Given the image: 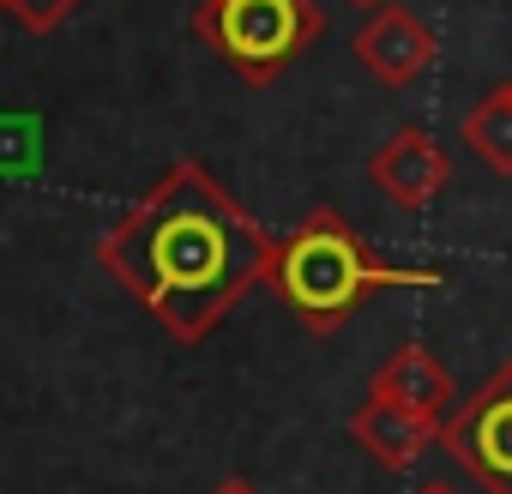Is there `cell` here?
Listing matches in <instances>:
<instances>
[{
	"label": "cell",
	"mask_w": 512,
	"mask_h": 494,
	"mask_svg": "<svg viewBox=\"0 0 512 494\" xmlns=\"http://www.w3.org/2000/svg\"><path fill=\"white\" fill-rule=\"evenodd\" d=\"M350 55H356L386 91H410V85L434 67L440 43H434V31L404 7V0H386V7H374V13L362 19V31L350 37Z\"/></svg>",
	"instance_id": "5"
},
{
	"label": "cell",
	"mask_w": 512,
	"mask_h": 494,
	"mask_svg": "<svg viewBox=\"0 0 512 494\" xmlns=\"http://www.w3.org/2000/svg\"><path fill=\"white\" fill-rule=\"evenodd\" d=\"M326 31L314 0H199L193 37L247 85H272L290 73Z\"/></svg>",
	"instance_id": "3"
},
{
	"label": "cell",
	"mask_w": 512,
	"mask_h": 494,
	"mask_svg": "<svg viewBox=\"0 0 512 494\" xmlns=\"http://www.w3.org/2000/svg\"><path fill=\"white\" fill-rule=\"evenodd\" d=\"M446 284L428 266H386L368 254V241L332 211H308L284 241H278V260H272V290L284 296V308L308 326V332H338L368 296L380 290H434Z\"/></svg>",
	"instance_id": "2"
},
{
	"label": "cell",
	"mask_w": 512,
	"mask_h": 494,
	"mask_svg": "<svg viewBox=\"0 0 512 494\" xmlns=\"http://www.w3.org/2000/svg\"><path fill=\"white\" fill-rule=\"evenodd\" d=\"M0 13H7V0H0Z\"/></svg>",
	"instance_id": "14"
},
{
	"label": "cell",
	"mask_w": 512,
	"mask_h": 494,
	"mask_svg": "<svg viewBox=\"0 0 512 494\" xmlns=\"http://www.w3.org/2000/svg\"><path fill=\"white\" fill-rule=\"evenodd\" d=\"M272 260L278 241L193 157L97 241V266L175 344H205L247 290L272 284Z\"/></svg>",
	"instance_id": "1"
},
{
	"label": "cell",
	"mask_w": 512,
	"mask_h": 494,
	"mask_svg": "<svg viewBox=\"0 0 512 494\" xmlns=\"http://www.w3.org/2000/svg\"><path fill=\"white\" fill-rule=\"evenodd\" d=\"M7 13H13L31 37H55V31L79 13V0H7Z\"/></svg>",
	"instance_id": "10"
},
{
	"label": "cell",
	"mask_w": 512,
	"mask_h": 494,
	"mask_svg": "<svg viewBox=\"0 0 512 494\" xmlns=\"http://www.w3.org/2000/svg\"><path fill=\"white\" fill-rule=\"evenodd\" d=\"M368 181L386 193V205H398V211H428L434 199H440V187L452 181V157H446V145L428 133V127H398L380 151H374V163H368Z\"/></svg>",
	"instance_id": "6"
},
{
	"label": "cell",
	"mask_w": 512,
	"mask_h": 494,
	"mask_svg": "<svg viewBox=\"0 0 512 494\" xmlns=\"http://www.w3.org/2000/svg\"><path fill=\"white\" fill-rule=\"evenodd\" d=\"M464 145L494 169V175H512V79L506 85H488L470 115H464Z\"/></svg>",
	"instance_id": "9"
},
{
	"label": "cell",
	"mask_w": 512,
	"mask_h": 494,
	"mask_svg": "<svg viewBox=\"0 0 512 494\" xmlns=\"http://www.w3.org/2000/svg\"><path fill=\"white\" fill-rule=\"evenodd\" d=\"M440 446H446L488 494H512V362H500V368L440 422Z\"/></svg>",
	"instance_id": "4"
},
{
	"label": "cell",
	"mask_w": 512,
	"mask_h": 494,
	"mask_svg": "<svg viewBox=\"0 0 512 494\" xmlns=\"http://www.w3.org/2000/svg\"><path fill=\"white\" fill-rule=\"evenodd\" d=\"M416 494H458V488H452V482H422Z\"/></svg>",
	"instance_id": "12"
},
{
	"label": "cell",
	"mask_w": 512,
	"mask_h": 494,
	"mask_svg": "<svg viewBox=\"0 0 512 494\" xmlns=\"http://www.w3.org/2000/svg\"><path fill=\"white\" fill-rule=\"evenodd\" d=\"M350 7H362V13H374V7H386V0H350Z\"/></svg>",
	"instance_id": "13"
},
{
	"label": "cell",
	"mask_w": 512,
	"mask_h": 494,
	"mask_svg": "<svg viewBox=\"0 0 512 494\" xmlns=\"http://www.w3.org/2000/svg\"><path fill=\"white\" fill-rule=\"evenodd\" d=\"M211 494H260V488H253V482H247V476H223V482H217V488H211Z\"/></svg>",
	"instance_id": "11"
},
{
	"label": "cell",
	"mask_w": 512,
	"mask_h": 494,
	"mask_svg": "<svg viewBox=\"0 0 512 494\" xmlns=\"http://www.w3.org/2000/svg\"><path fill=\"white\" fill-rule=\"evenodd\" d=\"M368 392H374V398H392V404H404V410H416V416H428V422H446V416L458 410V386H452V374L434 362L428 344H398V350L374 368Z\"/></svg>",
	"instance_id": "7"
},
{
	"label": "cell",
	"mask_w": 512,
	"mask_h": 494,
	"mask_svg": "<svg viewBox=\"0 0 512 494\" xmlns=\"http://www.w3.org/2000/svg\"><path fill=\"white\" fill-rule=\"evenodd\" d=\"M350 440H356L368 458H380L386 470H410L428 446H440V422H428V416H416V410H404V404L368 392L362 410L350 416Z\"/></svg>",
	"instance_id": "8"
}]
</instances>
